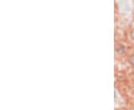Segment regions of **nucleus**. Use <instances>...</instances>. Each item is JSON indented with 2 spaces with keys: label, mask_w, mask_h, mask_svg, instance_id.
Returning <instances> with one entry per match:
<instances>
[{
  "label": "nucleus",
  "mask_w": 134,
  "mask_h": 110,
  "mask_svg": "<svg viewBox=\"0 0 134 110\" xmlns=\"http://www.w3.org/2000/svg\"><path fill=\"white\" fill-rule=\"evenodd\" d=\"M116 51L119 53V54H125V51H126V49H125V47L123 45L119 44V45L116 46Z\"/></svg>",
  "instance_id": "1"
},
{
  "label": "nucleus",
  "mask_w": 134,
  "mask_h": 110,
  "mask_svg": "<svg viewBox=\"0 0 134 110\" xmlns=\"http://www.w3.org/2000/svg\"><path fill=\"white\" fill-rule=\"evenodd\" d=\"M131 37H132V38L134 39V28L132 30V31H131Z\"/></svg>",
  "instance_id": "3"
},
{
  "label": "nucleus",
  "mask_w": 134,
  "mask_h": 110,
  "mask_svg": "<svg viewBox=\"0 0 134 110\" xmlns=\"http://www.w3.org/2000/svg\"><path fill=\"white\" fill-rule=\"evenodd\" d=\"M129 62L133 66H134V54L130 56V57L129 59Z\"/></svg>",
  "instance_id": "2"
}]
</instances>
